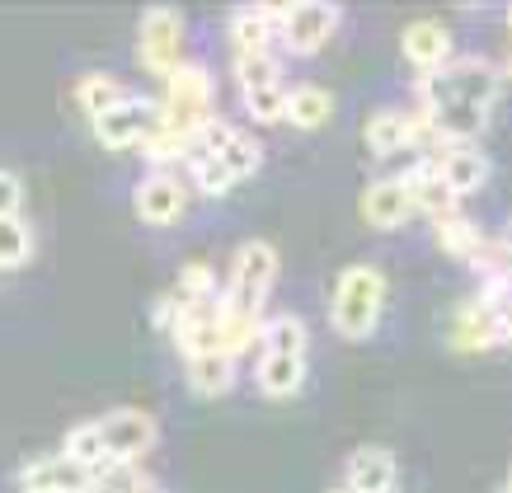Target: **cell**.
I'll return each instance as SVG.
<instances>
[{
	"label": "cell",
	"mask_w": 512,
	"mask_h": 493,
	"mask_svg": "<svg viewBox=\"0 0 512 493\" xmlns=\"http://www.w3.org/2000/svg\"><path fill=\"white\" fill-rule=\"evenodd\" d=\"M362 221L376 226V231H400L404 221L414 216V198H409V184L404 174H386V179H372L362 188Z\"/></svg>",
	"instance_id": "cell-15"
},
{
	"label": "cell",
	"mask_w": 512,
	"mask_h": 493,
	"mask_svg": "<svg viewBox=\"0 0 512 493\" xmlns=\"http://www.w3.org/2000/svg\"><path fill=\"white\" fill-rule=\"evenodd\" d=\"M329 113H334V94L325 85H292L287 90V108H282V123L311 132V127L329 123Z\"/></svg>",
	"instance_id": "cell-22"
},
{
	"label": "cell",
	"mask_w": 512,
	"mask_h": 493,
	"mask_svg": "<svg viewBox=\"0 0 512 493\" xmlns=\"http://www.w3.org/2000/svg\"><path fill=\"white\" fill-rule=\"evenodd\" d=\"M127 99V85L113 71H85V76L76 80V104L90 113V123L94 118H104L109 108H118Z\"/></svg>",
	"instance_id": "cell-24"
},
{
	"label": "cell",
	"mask_w": 512,
	"mask_h": 493,
	"mask_svg": "<svg viewBox=\"0 0 512 493\" xmlns=\"http://www.w3.org/2000/svg\"><path fill=\"white\" fill-rule=\"evenodd\" d=\"M141 470L137 465H109V470H99V475L90 479V489L85 493H137L141 489Z\"/></svg>",
	"instance_id": "cell-31"
},
{
	"label": "cell",
	"mask_w": 512,
	"mask_h": 493,
	"mask_svg": "<svg viewBox=\"0 0 512 493\" xmlns=\"http://www.w3.org/2000/svg\"><path fill=\"white\" fill-rule=\"evenodd\" d=\"M414 90H419L423 108L447 104V99L475 104V108H494L498 90H503V71H498L489 57H451L437 76H419Z\"/></svg>",
	"instance_id": "cell-3"
},
{
	"label": "cell",
	"mask_w": 512,
	"mask_h": 493,
	"mask_svg": "<svg viewBox=\"0 0 512 493\" xmlns=\"http://www.w3.org/2000/svg\"><path fill=\"white\" fill-rule=\"evenodd\" d=\"M235 132H240V127H235L231 118H217V113H212V118L193 132V146H188V170L202 165V160H212L217 151H226V146L235 141Z\"/></svg>",
	"instance_id": "cell-27"
},
{
	"label": "cell",
	"mask_w": 512,
	"mask_h": 493,
	"mask_svg": "<svg viewBox=\"0 0 512 493\" xmlns=\"http://www.w3.org/2000/svg\"><path fill=\"white\" fill-rule=\"evenodd\" d=\"M188 193H193V184L179 179L174 170H151L132 188V212H137L146 226H174V221L188 212Z\"/></svg>",
	"instance_id": "cell-11"
},
{
	"label": "cell",
	"mask_w": 512,
	"mask_h": 493,
	"mask_svg": "<svg viewBox=\"0 0 512 493\" xmlns=\"http://www.w3.org/2000/svg\"><path fill=\"white\" fill-rule=\"evenodd\" d=\"M94 423H99V437H104L113 465H137L160 437L156 418L146 414V409H113V414L94 418Z\"/></svg>",
	"instance_id": "cell-10"
},
{
	"label": "cell",
	"mask_w": 512,
	"mask_h": 493,
	"mask_svg": "<svg viewBox=\"0 0 512 493\" xmlns=\"http://www.w3.org/2000/svg\"><path fill=\"white\" fill-rule=\"evenodd\" d=\"M259 165H264V146L249 137V132H235V141L226 146V151H217L212 160L193 165L188 174H193V188H198V193L221 198V193H231L235 184L254 179V174H259Z\"/></svg>",
	"instance_id": "cell-7"
},
{
	"label": "cell",
	"mask_w": 512,
	"mask_h": 493,
	"mask_svg": "<svg viewBox=\"0 0 512 493\" xmlns=\"http://www.w3.org/2000/svg\"><path fill=\"white\" fill-rule=\"evenodd\" d=\"M235 80H240V90H249V85H273V80H282V62L278 52H259V57H235Z\"/></svg>",
	"instance_id": "cell-29"
},
{
	"label": "cell",
	"mask_w": 512,
	"mask_h": 493,
	"mask_svg": "<svg viewBox=\"0 0 512 493\" xmlns=\"http://www.w3.org/2000/svg\"><path fill=\"white\" fill-rule=\"evenodd\" d=\"M423 137H433V127H428V113H414V108H372L362 123V141L372 155H400Z\"/></svg>",
	"instance_id": "cell-12"
},
{
	"label": "cell",
	"mask_w": 512,
	"mask_h": 493,
	"mask_svg": "<svg viewBox=\"0 0 512 493\" xmlns=\"http://www.w3.org/2000/svg\"><path fill=\"white\" fill-rule=\"evenodd\" d=\"M212 71L202 62H179L165 76V99H160V113H165V127L160 132H174V137H188L198 132L207 118H212Z\"/></svg>",
	"instance_id": "cell-4"
},
{
	"label": "cell",
	"mask_w": 512,
	"mask_h": 493,
	"mask_svg": "<svg viewBox=\"0 0 512 493\" xmlns=\"http://www.w3.org/2000/svg\"><path fill=\"white\" fill-rule=\"evenodd\" d=\"M306 348H311V334H306V320L301 315H273L264 320V334H259V390L268 400H292L296 390L306 386Z\"/></svg>",
	"instance_id": "cell-1"
},
{
	"label": "cell",
	"mask_w": 512,
	"mask_h": 493,
	"mask_svg": "<svg viewBox=\"0 0 512 493\" xmlns=\"http://www.w3.org/2000/svg\"><path fill=\"white\" fill-rule=\"evenodd\" d=\"M428 165L456 198H470V193H480L489 184V155L475 141H437V155Z\"/></svg>",
	"instance_id": "cell-13"
},
{
	"label": "cell",
	"mask_w": 512,
	"mask_h": 493,
	"mask_svg": "<svg viewBox=\"0 0 512 493\" xmlns=\"http://www.w3.org/2000/svg\"><path fill=\"white\" fill-rule=\"evenodd\" d=\"M404 184H409V198H414V212L433 216V221H447V216H456V207H461V198L437 179V170L428 160L414 165V170H404Z\"/></svg>",
	"instance_id": "cell-20"
},
{
	"label": "cell",
	"mask_w": 512,
	"mask_h": 493,
	"mask_svg": "<svg viewBox=\"0 0 512 493\" xmlns=\"http://www.w3.org/2000/svg\"><path fill=\"white\" fill-rule=\"evenodd\" d=\"M62 456H71L76 465H85L90 475H99V470H109V447H104V437H99V423H80V428H71L62 437Z\"/></svg>",
	"instance_id": "cell-25"
},
{
	"label": "cell",
	"mask_w": 512,
	"mask_h": 493,
	"mask_svg": "<svg viewBox=\"0 0 512 493\" xmlns=\"http://www.w3.org/2000/svg\"><path fill=\"white\" fill-rule=\"evenodd\" d=\"M503 343V310L494 301H484V296H470L456 306L451 315V348H461V353H484V348H494Z\"/></svg>",
	"instance_id": "cell-14"
},
{
	"label": "cell",
	"mask_w": 512,
	"mask_h": 493,
	"mask_svg": "<svg viewBox=\"0 0 512 493\" xmlns=\"http://www.w3.org/2000/svg\"><path fill=\"white\" fill-rule=\"evenodd\" d=\"M503 80H508V85H512V57H508V62H503Z\"/></svg>",
	"instance_id": "cell-35"
},
{
	"label": "cell",
	"mask_w": 512,
	"mask_h": 493,
	"mask_svg": "<svg viewBox=\"0 0 512 493\" xmlns=\"http://www.w3.org/2000/svg\"><path fill=\"white\" fill-rule=\"evenodd\" d=\"M498 493H512V489H498Z\"/></svg>",
	"instance_id": "cell-40"
},
{
	"label": "cell",
	"mask_w": 512,
	"mask_h": 493,
	"mask_svg": "<svg viewBox=\"0 0 512 493\" xmlns=\"http://www.w3.org/2000/svg\"><path fill=\"white\" fill-rule=\"evenodd\" d=\"M348 493H395V479H400V465L386 447H357L348 456Z\"/></svg>",
	"instance_id": "cell-19"
},
{
	"label": "cell",
	"mask_w": 512,
	"mask_h": 493,
	"mask_svg": "<svg viewBox=\"0 0 512 493\" xmlns=\"http://www.w3.org/2000/svg\"><path fill=\"white\" fill-rule=\"evenodd\" d=\"M19 202H24V184L10 170H0V216H19Z\"/></svg>",
	"instance_id": "cell-32"
},
{
	"label": "cell",
	"mask_w": 512,
	"mask_h": 493,
	"mask_svg": "<svg viewBox=\"0 0 512 493\" xmlns=\"http://www.w3.org/2000/svg\"><path fill=\"white\" fill-rule=\"evenodd\" d=\"M498 310H503V343H512V296Z\"/></svg>",
	"instance_id": "cell-33"
},
{
	"label": "cell",
	"mask_w": 512,
	"mask_h": 493,
	"mask_svg": "<svg viewBox=\"0 0 512 493\" xmlns=\"http://www.w3.org/2000/svg\"><path fill=\"white\" fill-rule=\"evenodd\" d=\"M137 493H165V489H160L156 479H141V489H137Z\"/></svg>",
	"instance_id": "cell-34"
},
{
	"label": "cell",
	"mask_w": 512,
	"mask_h": 493,
	"mask_svg": "<svg viewBox=\"0 0 512 493\" xmlns=\"http://www.w3.org/2000/svg\"><path fill=\"white\" fill-rule=\"evenodd\" d=\"M381 310H386V278L376 263H353L334 278V292H329V324L339 329L343 339H372L376 324H381Z\"/></svg>",
	"instance_id": "cell-2"
},
{
	"label": "cell",
	"mask_w": 512,
	"mask_h": 493,
	"mask_svg": "<svg viewBox=\"0 0 512 493\" xmlns=\"http://www.w3.org/2000/svg\"><path fill=\"white\" fill-rule=\"evenodd\" d=\"M400 52L419 76H437V71L456 57V43H451L447 24H437V19H414V24L400 33Z\"/></svg>",
	"instance_id": "cell-16"
},
{
	"label": "cell",
	"mask_w": 512,
	"mask_h": 493,
	"mask_svg": "<svg viewBox=\"0 0 512 493\" xmlns=\"http://www.w3.org/2000/svg\"><path fill=\"white\" fill-rule=\"evenodd\" d=\"M334 493H348V489H334Z\"/></svg>",
	"instance_id": "cell-39"
},
{
	"label": "cell",
	"mask_w": 512,
	"mask_h": 493,
	"mask_svg": "<svg viewBox=\"0 0 512 493\" xmlns=\"http://www.w3.org/2000/svg\"><path fill=\"white\" fill-rule=\"evenodd\" d=\"M503 245H508V254H512V221H508V235H503Z\"/></svg>",
	"instance_id": "cell-36"
},
{
	"label": "cell",
	"mask_w": 512,
	"mask_h": 493,
	"mask_svg": "<svg viewBox=\"0 0 512 493\" xmlns=\"http://www.w3.org/2000/svg\"><path fill=\"white\" fill-rule=\"evenodd\" d=\"M273 38H278V10L268 5H245L231 15V62L235 57H259V52H273Z\"/></svg>",
	"instance_id": "cell-18"
},
{
	"label": "cell",
	"mask_w": 512,
	"mask_h": 493,
	"mask_svg": "<svg viewBox=\"0 0 512 493\" xmlns=\"http://www.w3.org/2000/svg\"><path fill=\"white\" fill-rule=\"evenodd\" d=\"M433 235H437V245L447 249L451 259H461V263H470V268H475V259H480L484 254V245H489V235L480 231V226H475V221H470V216H447V221H437L433 226Z\"/></svg>",
	"instance_id": "cell-23"
},
{
	"label": "cell",
	"mask_w": 512,
	"mask_h": 493,
	"mask_svg": "<svg viewBox=\"0 0 512 493\" xmlns=\"http://www.w3.org/2000/svg\"><path fill=\"white\" fill-rule=\"evenodd\" d=\"M240 99H245V113L254 118V123H282V108H287V90H282V80H273V85H249V90H240Z\"/></svg>",
	"instance_id": "cell-28"
},
{
	"label": "cell",
	"mask_w": 512,
	"mask_h": 493,
	"mask_svg": "<svg viewBox=\"0 0 512 493\" xmlns=\"http://www.w3.org/2000/svg\"><path fill=\"white\" fill-rule=\"evenodd\" d=\"M508 29H512V10H508Z\"/></svg>",
	"instance_id": "cell-38"
},
{
	"label": "cell",
	"mask_w": 512,
	"mask_h": 493,
	"mask_svg": "<svg viewBox=\"0 0 512 493\" xmlns=\"http://www.w3.org/2000/svg\"><path fill=\"white\" fill-rule=\"evenodd\" d=\"M137 62L151 76H170L184 57V15L179 10H146L137 24Z\"/></svg>",
	"instance_id": "cell-8"
},
{
	"label": "cell",
	"mask_w": 512,
	"mask_h": 493,
	"mask_svg": "<svg viewBox=\"0 0 512 493\" xmlns=\"http://www.w3.org/2000/svg\"><path fill=\"white\" fill-rule=\"evenodd\" d=\"M33 259V226L24 216H0V273Z\"/></svg>",
	"instance_id": "cell-26"
},
{
	"label": "cell",
	"mask_w": 512,
	"mask_h": 493,
	"mask_svg": "<svg viewBox=\"0 0 512 493\" xmlns=\"http://www.w3.org/2000/svg\"><path fill=\"white\" fill-rule=\"evenodd\" d=\"M184 376H188V390H193V395H202V400H217V395H226V390L235 386V357L231 353L188 357Z\"/></svg>",
	"instance_id": "cell-21"
},
{
	"label": "cell",
	"mask_w": 512,
	"mask_h": 493,
	"mask_svg": "<svg viewBox=\"0 0 512 493\" xmlns=\"http://www.w3.org/2000/svg\"><path fill=\"white\" fill-rule=\"evenodd\" d=\"M339 5H325V0H306V5H278V38L292 52L311 57L334 38L339 29Z\"/></svg>",
	"instance_id": "cell-9"
},
{
	"label": "cell",
	"mask_w": 512,
	"mask_h": 493,
	"mask_svg": "<svg viewBox=\"0 0 512 493\" xmlns=\"http://www.w3.org/2000/svg\"><path fill=\"white\" fill-rule=\"evenodd\" d=\"M94 137L109 151H141L146 141L165 127V113H160V99H146V94H127L118 108H109L104 118H94Z\"/></svg>",
	"instance_id": "cell-6"
},
{
	"label": "cell",
	"mask_w": 512,
	"mask_h": 493,
	"mask_svg": "<svg viewBox=\"0 0 512 493\" xmlns=\"http://www.w3.org/2000/svg\"><path fill=\"white\" fill-rule=\"evenodd\" d=\"M278 278V249L268 240H245L231 259V287H226V306L245 310V315H264V301Z\"/></svg>",
	"instance_id": "cell-5"
},
{
	"label": "cell",
	"mask_w": 512,
	"mask_h": 493,
	"mask_svg": "<svg viewBox=\"0 0 512 493\" xmlns=\"http://www.w3.org/2000/svg\"><path fill=\"white\" fill-rule=\"evenodd\" d=\"M90 470L85 465H76L71 456H62V451H52V456H38V461H29L24 470H19V484H24V493H85L90 489Z\"/></svg>",
	"instance_id": "cell-17"
},
{
	"label": "cell",
	"mask_w": 512,
	"mask_h": 493,
	"mask_svg": "<svg viewBox=\"0 0 512 493\" xmlns=\"http://www.w3.org/2000/svg\"><path fill=\"white\" fill-rule=\"evenodd\" d=\"M170 292L179 296V301H202V296H217V273H212L207 263H188Z\"/></svg>",
	"instance_id": "cell-30"
},
{
	"label": "cell",
	"mask_w": 512,
	"mask_h": 493,
	"mask_svg": "<svg viewBox=\"0 0 512 493\" xmlns=\"http://www.w3.org/2000/svg\"><path fill=\"white\" fill-rule=\"evenodd\" d=\"M503 489H512V470H508V484H503Z\"/></svg>",
	"instance_id": "cell-37"
}]
</instances>
